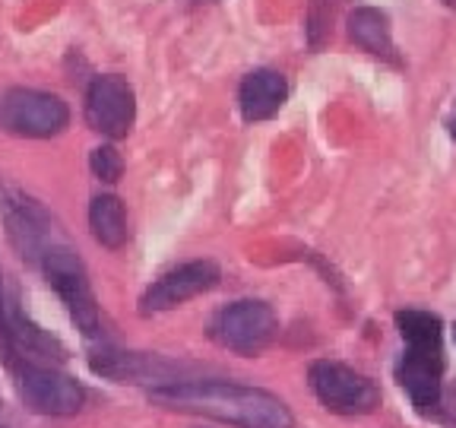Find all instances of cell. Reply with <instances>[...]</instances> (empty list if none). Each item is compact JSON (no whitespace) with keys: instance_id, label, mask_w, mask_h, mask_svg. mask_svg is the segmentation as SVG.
I'll list each match as a JSON object with an SVG mask.
<instances>
[{"instance_id":"30bf717a","label":"cell","mask_w":456,"mask_h":428,"mask_svg":"<svg viewBox=\"0 0 456 428\" xmlns=\"http://www.w3.org/2000/svg\"><path fill=\"white\" fill-rule=\"evenodd\" d=\"M219 279H222V273L213 260H191V264H181L178 270L165 273L162 279H156V283L142 292L140 311L142 314L171 311V308H178V305H184V301L216 289Z\"/></svg>"},{"instance_id":"ba28073f","label":"cell","mask_w":456,"mask_h":428,"mask_svg":"<svg viewBox=\"0 0 456 428\" xmlns=\"http://www.w3.org/2000/svg\"><path fill=\"white\" fill-rule=\"evenodd\" d=\"M89 368L95 374L108 381H118V384H152L165 387L181 381L184 371H191V365L171 362L162 356H146V352H121L111 350V346H102L89 356Z\"/></svg>"},{"instance_id":"7c38bea8","label":"cell","mask_w":456,"mask_h":428,"mask_svg":"<svg viewBox=\"0 0 456 428\" xmlns=\"http://www.w3.org/2000/svg\"><path fill=\"white\" fill-rule=\"evenodd\" d=\"M285 95H289V86L285 77L276 70H254L241 79V89H238V105H241L244 121H266L279 108L285 105Z\"/></svg>"},{"instance_id":"277c9868","label":"cell","mask_w":456,"mask_h":428,"mask_svg":"<svg viewBox=\"0 0 456 428\" xmlns=\"http://www.w3.org/2000/svg\"><path fill=\"white\" fill-rule=\"evenodd\" d=\"M22 403L38 416H77L83 409L86 391L77 378L57 371V365L10 362Z\"/></svg>"},{"instance_id":"8992f818","label":"cell","mask_w":456,"mask_h":428,"mask_svg":"<svg viewBox=\"0 0 456 428\" xmlns=\"http://www.w3.org/2000/svg\"><path fill=\"white\" fill-rule=\"evenodd\" d=\"M70 124V108L42 89H10L0 95V128L16 136H57Z\"/></svg>"},{"instance_id":"44dd1931","label":"cell","mask_w":456,"mask_h":428,"mask_svg":"<svg viewBox=\"0 0 456 428\" xmlns=\"http://www.w3.org/2000/svg\"><path fill=\"white\" fill-rule=\"evenodd\" d=\"M441 4H447V7H456V0H441Z\"/></svg>"},{"instance_id":"e0dca14e","label":"cell","mask_w":456,"mask_h":428,"mask_svg":"<svg viewBox=\"0 0 456 428\" xmlns=\"http://www.w3.org/2000/svg\"><path fill=\"white\" fill-rule=\"evenodd\" d=\"M89 165H93L95 178L105 181V185L121 181V175H124V159H121V152L114 150V146H95Z\"/></svg>"},{"instance_id":"2e32d148","label":"cell","mask_w":456,"mask_h":428,"mask_svg":"<svg viewBox=\"0 0 456 428\" xmlns=\"http://www.w3.org/2000/svg\"><path fill=\"white\" fill-rule=\"evenodd\" d=\"M333 4L330 0H314L311 10H307V42L311 48H323L330 42V32H333Z\"/></svg>"},{"instance_id":"ffe728a7","label":"cell","mask_w":456,"mask_h":428,"mask_svg":"<svg viewBox=\"0 0 456 428\" xmlns=\"http://www.w3.org/2000/svg\"><path fill=\"white\" fill-rule=\"evenodd\" d=\"M450 134H453V140H456V111H453V121H450Z\"/></svg>"},{"instance_id":"ac0fdd59","label":"cell","mask_w":456,"mask_h":428,"mask_svg":"<svg viewBox=\"0 0 456 428\" xmlns=\"http://www.w3.org/2000/svg\"><path fill=\"white\" fill-rule=\"evenodd\" d=\"M7 308H10V295L4 289V273H0V330H4V321H7Z\"/></svg>"},{"instance_id":"5b68a950","label":"cell","mask_w":456,"mask_h":428,"mask_svg":"<svg viewBox=\"0 0 456 428\" xmlns=\"http://www.w3.org/2000/svg\"><path fill=\"white\" fill-rule=\"evenodd\" d=\"M314 397L336 416H368L380 407L378 384L342 362H314L307 371Z\"/></svg>"},{"instance_id":"52a82bcc","label":"cell","mask_w":456,"mask_h":428,"mask_svg":"<svg viewBox=\"0 0 456 428\" xmlns=\"http://www.w3.org/2000/svg\"><path fill=\"white\" fill-rule=\"evenodd\" d=\"M276 314L264 301H235L225 311L216 314L209 336L222 350L238 352V356H260L276 336Z\"/></svg>"},{"instance_id":"9a60e30c","label":"cell","mask_w":456,"mask_h":428,"mask_svg":"<svg viewBox=\"0 0 456 428\" xmlns=\"http://www.w3.org/2000/svg\"><path fill=\"white\" fill-rule=\"evenodd\" d=\"M396 327L406 346H441L444 340L441 317L431 311H399Z\"/></svg>"},{"instance_id":"7a4b0ae2","label":"cell","mask_w":456,"mask_h":428,"mask_svg":"<svg viewBox=\"0 0 456 428\" xmlns=\"http://www.w3.org/2000/svg\"><path fill=\"white\" fill-rule=\"evenodd\" d=\"M0 219H4L13 251L26 264H42L45 254L54 244H61L54 235V219H51L48 210L36 197H28L22 187L10 185V181H0Z\"/></svg>"},{"instance_id":"3957f363","label":"cell","mask_w":456,"mask_h":428,"mask_svg":"<svg viewBox=\"0 0 456 428\" xmlns=\"http://www.w3.org/2000/svg\"><path fill=\"white\" fill-rule=\"evenodd\" d=\"M42 270H45V276H48V285L67 305L73 324H77L86 336H99L102 333L99 301H95L89 273H86V264L79 260L77 251L64 242L54 244V248L45 254Z\"/></svg>"},{"instance_id":"5bb4252c","label":"cell","mask_w":456,"mask_h":428,"mask_svg":"<svg viewBox=\"0 0 456 428\" xmlns=\"http://www.w3.org/2000/svg\"><path fill=\"white\" fill-rule=\"evenodd\" d=\"M89 228L99 244L105 248H124L130 228H127V213H124V203L111 193H102L93 200L89 207Z\"/></svg>"},{"instance_id":"8fae6325","label":"cell","mask_w":456,"mask_h":428,"mask_svg":"<svg viewBox=\"0 0 456 428\" xmlns=\"http://www.w3.org/2000/svg\"><path fill=\"white\" fill-rule=\"evenodd\" d=\"M396 378L419 413H435L441 403L444 346H406L396 365Z\"/></svg>"},{"instance_id":"6da1fadb","label":"cell","mask_w":456,"mask_h":428,"mask_svg":"<svg viewBox=\"0 0 456 428\" xmlns=\"http://www.w3.org/2000/svg\"><path fill=\"white\" fill-rule=\"evenodd\" d=\"M150 399L162 409L207 416L235 428H295L292 413L279 397L232 381H175L152 387Z\"/></svg>"},{"instance_id":"4fadbf2b","label":"cell","mask_w":456,"mask_h":428,"mask_svg":"<svg viewBox=\"0 0 456 428\" xmlns=\"http://www.w3.org/2000/svg\"><path fill=\"white\" fill-rule=\"evenodd\" d=\"M349 36L362 51H368V54H374V57H384L390 64H399L396 45H393V29L384 10L358 7L355 13L349 16Z\"/></svg>"},{"instance_id":"7402d4cb","label":"cell","mask_w":456,"mask_h":428,"mask_svg":"<svg viewBox=\"0 0 456 428\" xmlns=\"http://www.w3.org/2000/svg\"><path fill=\"white\" fill-rule=\"evenodd\" d=\"M453 340H456V327H453Z\"/></svg>"},{"instance_id":"d6986e66","label":"cell","mask_w":456,"mask_h":428,"mask_svg":"<svg viewBox=\"0 0 456 428\" xmlns=\"http://www.w3.org/2000/svg\"><path fill=\"white\" fill-rule=\"evenodd\" d=\"M0 428H20V422H16L4 407H0Z\"/></svg>"},{"instance_id":"9c48e42d","label":"cell","mask_w":456,"mask_h":428,"mask_svg":"<svg viewBox=\"0 0 456 428\" xmlns=\"http://www.w3.org/2000/svg\"><path fill=\"white\" fill-rule=\"evenodd\" d=\"M136 118V102L134 89L124 77L118 73H105L95 77L89 93H86V121L95 134L108 136V140H121L130 134Z\"/></svg>"}]
</instances>
